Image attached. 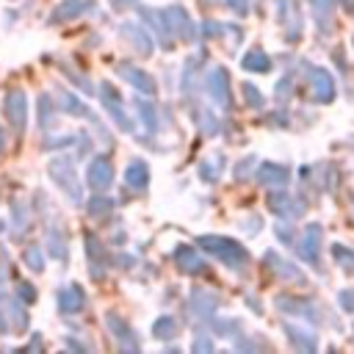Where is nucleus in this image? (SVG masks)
I'll return each instance as SVG.
<instances>
[{"label":"nucleus","instance_id":"obj_1","mask_svg":"<svg viewBox=\"0 0 354 354\" xmlns=\"http://www.w3.org/2000/svg\"><path fill=\"white\" fill-rule=\"evenodd\" d=\"M196 243H199L205 252L216 254L224 266H230V268H235V271H243L246 263H249V252H246L238 241H232V238H224V235H199Z\"/></svg>","mask_w":354,"mask_h":354},{"label":"nucleus","instance_id":"obj_2","mask_svg":"<svg viewBox=\"0 0 354 354\" xmlns=\"http://www.w3.org/2000/svg\"><path fill=\"white\" fill-rule=\"evenodd\" d=\"M47 171H50V177H53V183L69 196V202H75V205L83 202V188H80L77 171H75V166H72V160H69L66 155L53 158L50 166H47Z\"/></svg>","mask_w":354,"mask_h":354},{"label":"nucleus","instance_id":"obj_3","mask_svg":"<svg viewBox=\"0 0 354 354\" xmlns=\"http://www.w3.org/2000/svg\"><path fill=\"white\" fill-rule=\"evenodd\" d=\"M3 113L8 119V127L17 136H22L25 127H28V94L22 88L6 91V97H3Z\"/></svg>","mask_w":354,"mask_h":354},{"label":"nucleus","instance_id":"obj_4","mask_svg":"<svg viewBox=\"0 0 354 354\" xmlns=\"http://www.w3.org/2000/svg\"><path fill=\"white\" fill-rule=\"evenodd\" d=\"M307 83H310V91H313V100L315 102H332L335 100V77L324 69V66H307Z\"/></svg>","mask_w":354,"mask_h":354},{"label":"nucleus","instance_id":"obj_5","mask_svg":"<svg viewBox=\"0 0 354 354\" xmlns=\"http://www.w3.org/2000/svg\"><path fill=\"white\" fill-rule=\"evenodd\" d=\"M205 86H207L210 100H213L218 108L230 111V105H232V97H230V72H227L224 66H213Z\"/></svg>","mask_w":354,"mask_h":354},{"label":"nucleus","instance_id":"obj_6","mask_svg":"<svg viewBox=\"0 0 354 354\" xmlns=\"http://www.w3.org/2000/svg\"><path fill=\"white\" fill-rule=\"evenodd\" d=\"M100 100H102V105H105V111L111 113V119L124 130V133H133V122H130V116L124 113V105H122V97H119V91L111 86V83H102L100 86Z\"/></svg>","mask_w":354,"mask_h":354},{"label":"nucleus","instance_id":"obj_7","mask_svg":"<svg viewBox=\"0 0 354 354\" xmlns=\"http://www.w3.org/2000/svg\"><path fill=\"white\" fill-rule=\"evenodd\" d=\"M58 102H61V108H64V111H66L69 116H80V119H88V122H91V124H94V127L100 130V136H102L105 141H111V136L105 133L102 122H100V119H97V116L91 113V108H88L86 102H80V100H77V97H75L72 91H66V88H58Z\"/></svg>","mask_w":354,"mask_h":354},{"label":"nucleus","instance_id":"obj_8","mask_svg":"<svg viewBox=\"0 0 354 354\" xmlns=\"http://www.w3.org/2000/svg\"><path fill=\"white\" fill-rule=\"evenodd\" d=\"M163 17H166V25H169V30H171L174 39L191 41V39L196 36V28H194V22L188 19V14H185L183 6H169V8H163Z\"/></svg>","mask_w":354,"mask_h":354},{"label":"nucleus","instance_id":"obj_9","mask_svg":"<svg viewBox=\"0 0 354 354\" xmlns=\"http://www.w3.org/2000/svg\"><path fill=\"white\" fill-rule=\"evenodd\" d=\"M321 235H324L321 224H310V227L301 232V238H299V254H301V260H307L313 268H321Z\"/></svg>","mask_w":354,"mask_h":354},{"label":"nucleus","instance_id":"obj_10","mask_svg":"<svg viewBox=\"0 0 354 354\" xmlns=\"http://www.w3.org/2000/svg\"><path fill=\"white\" fill-rule=\"evenodd\" d=\"M263 263L268 266V271L274 274V277H279L282 282H293V285H304V274L290 263V260H285L282 254H277L274 249H268L266 254H263Z\"/></svg>","mask_w":354,"mask_h":354},{"label":"nucleus","instance_id":"obj_11","mask_svg":"<svg viewBox=\"0 0 354 354\" xmlns=\"http://www.w3.org/2000/svg\"><path fill=\"white\" fill-rule=\"evenodd\" d=\"M268 210L277 213V216L285 218V221H293V218H299V216L304 213V202H301L299 196L274 191V194H268Z\"/></svg>","mask_w":354,"mask_h":354},{"label":"nucleus","instance_id":"obj_12","mask_svg":"<svg viewBox=\"0 0 354 354\" xmlns=\"http://www.w3.org/2000/svg\"><path fill=\"white\" fill-rule=\"evenodd\" d=\"M116 75H119L122 80H127L138 94H155V91H158L155 77H152L149 72L133 66V64H119V66H116Z\"/></svg>","mask_w":354,"mask_h":354},{"label":"nucleus","instance_id":"obj_13","mask_svg":"<svg viewBox=\"0 0 354 354\" xmlns=\"http://www.w3.org/2000/svg\"><path fill=\"white\" fill-rule=\"evenodd\" d=\"M86 183H88V188H94V191L111 188V183H113V166H111V160H108L105 155H97V158L88 163V169H86Z\"/></svg>","mask_w":354,"mask_h":354},{"label":"nucleus","instance_id":"obj_14","mask_svg":"<svg viewBox=\"0 0 354 354\" xmlns=\"http://www.w3.org/2000/svg\"><path fill=\"white\" fill-rule=\"evenodd\" d=\"M119 36L141 55V58H149L152 55V39L147 36V30L138 25V22H122V28H119Z\"/></svg>","mask_w":354,"mask_h":354},{"label":"nucleus","instance_id":"obj_15","mask_svg":"<svg viewBox=\"0 0 354 354\" xmlns=\"http://www.w3.org/2000/svg\"><path fill=\"white\" fill-rule=\"evenodd\" d=\"M105 326H108V332L113 335V340L122 346V351H138V348H141L138 340H136V335H133V329L127 326V321H124L122 315L108 313V315H105Z\"/></svg>","mask_w":354,"mask_h":354},{"label":"nucleus","instance_id":"obj_16","mask_svg":"<svg viewBox=\"0 0 354 354\" xmlns=\"http://www.w3.org/2000/svg\"><path fill=\"white\" fill-rule=\"evenodd\" d=\"M138 14H141V19L155 30V36H158V44L163 47V50H169L171 44H174V36H171V30H169V25H166V17H163V11H155V8H147V6H141L138 8Z\"/></svg>","mask_w":354,"mask_h":354},{"label":"nucleus","instance_id":"obj_17","mask_svg":"<svg viewBox=\"0 0 354 354\" xmlns=\"http://www.w3.org/2000/svg\"><path fill=\"white\" fill-rule=\"evenodd\" d=\"M86 254H88V268H91V279H102L105 277V266H108V252L100 243V238L94 232H86Z\"/></svg>","mask_w":354,"mask_h":354},{"label":"nucleus","instance_id":"obj_18","mask_svg":"<svg viewBox=\"0 0 354 354\" xmlns=\"http://www.w3.org/2000/svg\"><path fill=\"white\" fill-rule=\"evenodd\" d=\"M274 304H277L282 313L301 315L304 321L318 324V310H315V304H313V301H307V299H299V296H277V299H274Z\"/></svg>","mask_w":354,"mask_h":354},{"label":"nucleus","instance_id":"obj_19","mask_svg":"<svg viewBox=\"0 0 354 354\" xmlns=\"http://www.w3.org/2000/svg\"><path fill=\"white\" fill-rule=\"evenodd\" d=\"M55 301H58V310H61L64 315H75V313H80V310L86 307V293H83L80 285L72 282V285H64V288L58 290Z\"/></svg>","mask_w":354,"mask_h":354},{"label":"nucleus","instance_id":"obj_20","mask_svg":"<svg viewBox=\"0 0 354 354\" xmlns=\"http://www.w3.org/2000/svg\"><path fill=\"white\" fill-rule=\"evenodd\" d=\"M3 307H6V318H8L11 335L28 332V310H25V301L19 296H11V299L3 296Z\"/></svg>","mask_w":354,"mask_h":354},{"label":"nucleus","instance_id":"obj_21","mask_svg":"<svg viewBox=\"0 0 354 354\" xmlns=\"http://www.w3.org/2000/svg\"><path fill=\"white\" fill-rule=\"evenodd\" d=\"M174 263H177V268L185 271V274H205V271H207L205 257H199V252H196L194 246H188V243H183V246L174 249Z\"/></svg>","mask_w":354,"mask_h":354},{"label":"nucleus","instance_id":"obj_22","mask_svg":"<svg viewBox=\"0 0 354 354\" xmlns=\"http://www.w3.org/2000/svg\"><path fill=\"white\" fill-rule=\"evenodd\" d=\"M91 8H94V3H91V0H61V3L53 8L50 22H53V25H61V22L77 19L80 14H86V11H91Z\"/></svg>","mask_w":354,"mask_h":354},{"label":"nucleus","instance_id":"obj_23","mask_svg":"<svg viewBox=\"0 0 354 354\" xmlns=\"http://www.w3.org/2000/svg\"><path fill=\"white\" fill-rule=\"evenodd\" d=\"M44 249L50 257L55 260H66L69 257V246H66V232L61 230V224H47V232H44Z\"/></svg>","mask_w":354,"mask_h":354},{"label":"nucleus","instance_id":"obj_24","mask_svg":"<svg viewBox=\"0 0 354 354\" xmlns=\"http://www.w3.org/2000/svg\"><path fill=\"white\" fill-rule=\"evenodd\" d=\"M277 6H279V19L288 30V39L296 41L301 36V14H299L296 0H277Z\"/></svg>","mask_w":354,"mask_h":354},{"label":"nucleus","instance_id":"obj_25","mask_svg":"<svg viewBox=\"0 0 354 354\" xmlns=\"http://www.w3.org/2000/svg\"><path fill=\"white\" fill-rule=\"evenodd\" d=\"M282 329H285V337L290 340V346H293L296 351L310 354V351L318 348V337H315V332H310V329H304V326H296V324H285Z\"/></svg>","mask_w":354,"mask_h":354},{"label":"nucleus","instance_id":"obj_26","mask_svg":"<svg viewBox=\"0 0 354 354\" xmlns=\"http://www.w3.org/2000/svg\"><path fill=\"white\" fill-rule=\"evenodd\" d=\"M216 307H218V296H216V293H210V290H205V288H196V290L191 293V313L199 315L202 321L213 318Z\"/></svg>","mask_w":354,"mask_h":354},{"label":"nucleus","instance_id":"obj_27","mask_svg":"<svg viewBox=\"0 0 354 354\" xmlns=\"http://www.w3.org/2000/svg\"><path fill=\"white\" fill-rule=\"evenodd\" d=\"M257 183L260 185H268V188H277V185H288V180H290V171L285 169V166H279V163H260V169H257Z\"/></svg>","mask_w":354,"mask_h":354},{"label":"nucleus","instance_id":"obj_28","mask_svg":"<svg viewBox=\"0 0 354 354\" xmlns=\"http://www.w3.org/2000/svg\"><path fill=\"white\" fill-rule=\"evenodd\" d=\"M124 183L133 188V191H144L149 185V166L144 160H133L127 169H124Z\"/></svg>","mask_w":354,"mask_h":354},{"label":"nucleus","instance_id":"obj_29","mask_svg":"<svg viewBox=\"0 0 354 354\" xmlns=\"http://www.w3.org/2000/svg\"><path fill=\"white\" fill-rule=\"evenodd\" d=\"M241 66L249 69V72H268L271 69V58L263 53V50H249L243 58H241Z\"/></svg>","mask_w":354,"mask_h":354},{"label":"nucleus","instance_id":"obj_30","mask_svg":"<svg viewBox=\"0 0 354 354\" xmlns=\"http://www.w3.org/2000/svg\"><path fill=\"white\" fill-rule=\"evenodd\" d=\"M133 105H136V111H138V116H141V122H144V130H147V133H158V113H155V105L147 102V100H141V97H136Z\"/></svg>","mask_w":354,"mask_h":354},{"label":"nucleus","instance_id":"obj_31","mask_svg":"<svg viewBox=\"0 0 354 354\" xmlns=\"http://www.w3.org/2000/svg\"><path fill=\"white\" fill-rule=\"evenodd\" d=\"M28 221H30L28 205L25 202H11V232L14 235H22L28 230Z\"/></svg>","mask_w":354,"mask_h":354},{"label":"nucleus","instance_id":"obj_32","mask_svg":"<svg viewBox=\"0 0 354 354\" xmlns=\"http://www.w3.org/2000/svg\"><path fill=\"white\" fill-rule=\"evenodd\" d=\"M177 329H180V324H177L171 315H160V318L152 324V335H155L158 340H169V337H174Z\"/></svg>","mask_w":354,"mask_h":354},{"label":"nucleus","instance_id":"obj_33","mask_svg":"<svg viewBox=\"0 0 354 354\" xmlns=\"http://www.w3.org/2000/svg\"><path fill=\"white\" fill-rule=\"evenodd\" d=\"M221 169H224V155H216L213 160H202L199 163V177L205 183H213V180H218Z\"/></svg>","mask_w":354,"mask_h":354},{"label":"nucleus","instance_id":"obj_34","mask_svg":"<svg viewBox=\"0 0 354 354\" xmlns=\"http://www.w3.org/2000/svg\"><path fill=\"white\" fill-rule=\"evenodd\" d=\"M86 210H88V216H94V218H100V216H108V213L113 210V199H111V196H102V194H97V196H91V199H88Z\"/></svg>","mask_w":354,"mask_h":354},{"label":"nucleus","instance_id":"obj_35","mask_svg":"<svg viewBox=\"0 0 354 354\" xmlns=\"http://www.w3.org/2000/svg\"><path fill=\"white\" fill-rule=\"evenodd\" d=\"M332 257L337 266H343L348 274H354V249L343 246V243H332Z\"/></svg>","mask_w":354,"mask_h":354},{"label":"nucleus","instance_id":"obj_36","mask_svg":"<svg viewBox=\"0 0 354 354\" xmlns=\"http://www.w3.org/2000/svg\"><path fill=\"white\" fill-rule=\"evenodd\" d=\"M53 116H55V108H53L50 94H41V97H39V127H41V130H50Z\"/></svg>","mask_w":354,"mask_h":354},{"label":"nucleus","instance_id":"obj_37","mask_svg":"<svg viewBox=\"0 0 354 354\" xmlns=\"http://www.w3.org/2000/svg\"><path fill=\"white\" fill-rule=\"evenodd\" d=\"M332 3H335V0H310L313 11H315V17H318V28H321V30H326V28H329V17H332Z\"/></svg>","mask_w":354,"mask_h":354},{"label":"nucleus","instance_id":"obj_38","mask_svg":"<svg viewBox=\"0 0 354 354\" xmlns=\"http://www.w3.org/2000/svg\"><path fill=\"white\" fill-rule=\"evenodd\" d=\"M22 260H25V266L30 268V271H44V252L39 249V246H28L25 252H22Z\"/></svg>","mask_w":354,"mask_h":354},{"label":"nucleus","instance_id":"obj_39","mask_svg":"<svg viewBox=\"0 0 354 354\" xmlns=\"http://www.w3.org/2000/svg\"><path fill=\"white\" fill-rule=\"evenodd\" d=\"M243 102H246L249 108H254V111H260V108L266 105L263 94H260L257 86H252V83H243Z\"/></svg>","mask_w":354,"mask_h":354},{"label":"nucleus","instance_id":"obj_40","mask_svg":"<svg viewBox=\"0 0 354 354\" xmlns=\"http://www.w3.org/2000/svg\"><path fill=\"white\" fill-rule=\"evenodd\" d=\"M202 33L210 39V36H224V33H241L238 28H230V25H221V22H205L202 25Z\"/></svg>","mask_w":354,"mask_h":354},{"label":"nucleus","instance_id":"obj_41","mask_svg":"<svg viewBox=\"0 0 354 354\" xmlns=\"http://www.w3.org/2000/svg\"><path fill=\"white\" fill-rule=\"evenodd\" d=\"M61 72H64V75H66V77H69L72 83H77V86H80V91H86V94H94V88H91V80H86L83 75H77V72H72L69 66H61Z\"/></svg>","mask_w":354,"mask_h":354},{"label":"nucleus","instance_id":"obj_42","mask_svg":"<svg viewBox=\"0 0 354 354\" xmlns=\"http://www.w3.org/2000/svg\"><path fill=\"white\" fill-rule=\"evenodd\" d=\"M17 296H19L25 304L36 301V290H33V285H28V282H17Z\"/></svg>","mask_w":354,"mask_h":354},{"label":"nucleus","instance_id":"obj_43","mask_svg":"<svg viewBox=\"0 0 354 354\" xmlns=\"http://www.w3.org/2000/svg\"><path fill=\"white\" fill-rule=\"evenodd\" d=\"M194 351H205V354L213 351V340H210L205 332H199V335L194 337Z\"/></svg>","mask_w":354,"mask_h":354},{"label":"nucleus","instance_id":"obj_44","mask_svg":"<svg viewBox=\"0 0 354 354\" xmlns=\"http://www.w3.org/2000/svg\"><path fill=\"white\" fill-rule=\"evenodd\" d=\"M227 8H232L235 14H241V17H246L249 14V0H221Z\"/></svg>","mask_w":354,"mask_h":354},{"label":"nucleus","instance_id":"obj_45","mask_svg":"<svg viewBox=\"0 0 354 354\" xmlns=\"http://www.w3.org/2000/svg\"><path fill=\"white\" fill-rule=\"evenodd\" d=\"M252 163H254V158L249 155L246 160H241L238 166H235V180H246L249 177V169H252Z\"/></svg>","mask_w":354,"mask_h":354},{"label":"nucleus","instance_id":"obj_46","mask_svg":"<svg viewBox=\"0 0 354 354\" xmlns=\"http://www.w3.org/2000/svg\"><path fill=\"white\" fill-rule=\"evenodd\" d=\"M340 307L343 310H348V313H354V290H340Z\"/></svg>","mask_w":354,"mask_h":354},{"label":"nucleus","instance_id":"obj_47","mask_svg":"<svg viewBox=\"0 0 354 354\" xmlns=\"http://www.w3.org/2000/svg\"><path fill=\"white\" fill-rule=\"evenodd\" d=\"M277 235H279L282 241H288V243H293V227H290V224L285 227V218H282V221L277 224Z\"/></svg>","mask_w":354,"mask_h":354},{"label":"nucleus","instance_id":"obj_48","mask_svg":"<svg viewBox=\"0 0 354 354\" xmlns=\"http://www.w3.org/2000/svg\"><path fill=\"white\" fill-rule=\"evenodd\" d=\"M8 318H6V307H3V296H0V335H8Z\"/></svg>","mask_w":354,"mask_h":354},{"label":"nucleus","instance_id":"obj_49","mask_svg":"<svg viewBox=\"0 0 354 354\" xmlns=\"http://www.w3.org/2000/svg\"><path fill=\"white\" fill-rule=\"evenodd\" d=\"M285 94H290V80H282L277 86V100H285Z\"/></svg>","mask_w":354,"mask_h":354},{"label":"nucleus","instance_id":"obj_50","mask_svg":"<svg viewBox=\"0 0 354 354\" xmlns=\"http://www.w3.org/2000/svg\"><path fill=\"white\" fill-rule=\"evenodd\" d=\"M138 0H111V6L116 8V11H122V8H130V6H136Z\"/></svg>","mask_w":354,"mask_h":354},{"label":"nucleus","instance_id":"obj_51","mask_svg":"<svg viewBox=\"0 0 354 354\" xmlns=\"http://www.w3.org/2000/svg\"><path fill=\"white\" fill-rule=\"evenodd\" d=\"M343 3V8L348 11V14H354V0H340Z\"/></svg>","mask_w":354,"mask_h":354},{"label":"nucleus","instance_id":"obj_52","mask_svg":"<svg viewBox=\"0 0 354 354\" xmlns=\"http://www.w3.org/2000/svg\"><path fill=\"white\" fill-rule=\"evenodd\" d=\"M3 149H6V133H3V127H0V155H3Z\"/></svg>","mask_w":354,"mask_h":354},{"label":"nucleus","instance_id":"obj_53","mask_svg":"<svg viewBox=\"0 0 354 354\" xmlns=\"http://www.w3.org/2000/svg\"><path fill=\"white\" fill-rule=\"evenodd\" d=\"M351 221H354V205H351Z\"/></svg>","mask_w":354,"mask_h":354}]
</instances>
